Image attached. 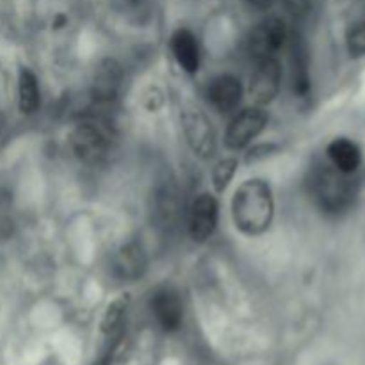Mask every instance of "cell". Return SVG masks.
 Here are the masks:
<instances>
[{"label": "cell", "mask_w": 365, "mask_h": 365, "mask_svg": "<svg viewBox=\"0 0 365 365\" xmlns=\"http://www.w3.org/2000/svg\"><path fill=\"white\" fill-rule=\"evenodd\" d=\"M123 86V68L116 59H103L96 66L91 82V95L100 106L116 102Z\"/></svg>", "instance_id": "9"}, {"label": "cell", "mask_w": 365, "mask_h": 365, "mask_svg": "<svg viewBox=\"0 0 365 365\" xmlns=\"http://www.w3.org/2000/svg\"><path fill=\"white\" fill-rule=\"evenodd\" d=\"M346 45H348V52L351 57H355V59L365 57V20L356 24L355 27L348 32Z\"/></svg>", "instance_id": "20"}, {"label": "cell", "mask_w": 365, "mask_h": 365, "mask_svg": "<svg viewBox=\"0 0 365 365\" xmlns=\"http://www.w3.org/2000/svg\"><path fill=\"white\" fill-rule=\"evenodd\" d=\"M71 153L84 164H98L107 157L110 148L109 132L95 121H82L68 138Z\"/></svg>", "instance_id": "4"}, {"label": "cell", "mask_w": 365, "mask_h": 365, "mask_svg": "<svg viewBox=\"0 0 365 365\" xmlns=\"http://www.w3.org/2000/svg\"><path fill=\"white\" fill-rule=\"evenodd\" d=\"M282 86V66L277 57L257 61V68L250 78L248 93L257 106H267L277 98Z\"/></svg>", "instance_id": "7"}, {"label": "cell", "mask_w": 365, "mask_h": 365, "mask_svg": "<svg viewBox=\"0 0 365 365\" xmlns=\"http://www.w3.org/2000/svg\"><path fill=\"white\" fill-rule=\"evenodd\" d=\"M252 11H267L274 4V0H242Z\"/></svg>", "instance_id": "22"}, {"label": "cell", "mask_w": 365, "mask_h": 365, "mask_svg": "<svg viewBox=\"0 0 365 365\" xmlns=\"http://www.w3.org/2000/svg\"><path fill=\"white\" fill-rule=\"evenodd\" d=\"M237 171V159L234 157H225L216 166L212 168V184L217 192H223L230 185L232 178L235 177Z\"/></svg>", "instance_id": "18"}, {"label": "cell", "mask_w": 365, "mask_h": 365, "mask_svg": "<svg viewBox=\"0 0 365 365\" xmlns=\"http://www.w3.org/2000/svg\"><path fill=\"white\" fill-rule=\"evenodd\" d=\"M327 155L331 166L337 168L342 173L353 175L362 164V152H360L359 145L346 138L334 139L328 145Z\"/></svg>", "instance_id": "15"}, {"label": "cell", "mask_w": 365, "mask_h": 365, "mask_svg": "<svg viewBox=\"0 0 365 365\" xmlns=\"http://www.w3.org/2000/svg\"><path fill=\"white\" fill-rule=\"evenodd\" d=\"M128 302H130L128 294L118 296L116 299H113V302L107 305L106 312H103L100 330H102V334L106 335L113 344H116V342L120 341L121 334H123V324H125V316H127Z\"/></svg>", "instance_id": "16"}, {"label": "cell", "mask_w": 365, "mask_h": 365, "mask_svg": "<svg viewBox=\"0 0 365 365\" xmlns=\"http://www.w3.org/2000/svg\"><path fill=\"white\" fill-rule=\"evenodd\" d=\"M207 98H209L210 106L220 113H234L242 100L241 81L230 73L217 75L209 82Z\"/></svg>", "instance_id": "11"}, {"label": "cell", "mask_w": 365, "mask_h": 365, "mask_svg": "<svg viewBox=\"0 0 365 365\" xmlns=\"http://www.w3.org/2000/svg\"><path fill=\"white\" fill-rule=\"evenodd\" d=\"M171 52L178 66L189 75L200 70V45L198 38L189 29H177L171 36Z\"/></svg>", "instance_id": "13"}, {"label": "cell", "mask_w": 365, "mask_h": 365, "mask_svg": "<svg viewBox=\"0 0 365 365\" xmlns=\"http://www.w3.org/2000/svg\"><path fill=\"white\" fill-rule=\"evenodd\" d=\"M267 121H269V116H267V113L262 107H246L245 110H241L230 121L227 132H225V145H227V148L235 150V152L246 148L253 139H257L262 134Z\"/></svg>", "instance_id": "6"}, {"label": "cell", "mask_w": 365, "mask_h": 365, "mask_svg": "<svg viewBox=\"0 0 365 365\" xmlns=\"http://www.w3.org/2000/svg\"><path fill=\"white\" fill-rule=\"evenodd\" d=\"M289 39L287 25L277 16L259 21L248 36V50L255 61L277 57Z\"/></svg>", "instance_id": "5"}, {"label": "cell", "mask_w": 365, "mask_h": 365, "mask_svg": "<svg viewBox=\"0 0 365 365\" xmlns=\"http://www.w3.org/2000/svg\"><path fill=\"white\" fill-rule=\"evenodd\" d=\"M309 185L319 209L328 214L348 210L359 195L356 178L349 173H342L331 164H319L310 173Z\"/></svg>", "instance_id": "2"}, {"label": "cell", "mask_w": 365, "mask_h": 365, "mask_svg": "<svg viewBox=\"0 0 365 365\" xmlns=\"http://www.w3.org/2000/svg\"><path fill=\"white\" fill-rule=\"evenodd\" d=\"M282 4H284L285 11L289 14L299 18L309 13L310 6H312V0H282Z\"/></svg>", "instance_id": "21"}, {"label": "cell", "mask_w": 365, "mask_h": 365, "mask_svg": "<svg viewBox=\"0 0 365 365\" xmlns=\"http://www.w3.org/2000/svg\"><path fill=\"white\" fill-rule=\"evenodd\" d=\"M310 59L307 43L299 34L291 38V68H292V89L299 98L310 93Z\"/></svg>", "instance_id": "14"}, {"label": "cell", "mask_w": 365, "mask_h": 365, "mask_svg": "<svg viewBox=\"0 0 365 365\" xmlns=\"http://www.w3.org/2000/svg\"><path fill=\"white\" fill-rule=\"evenodd\" d=\"M177 195H175L173 189H163L160 195L157 196V217H159L160 223H171L177 216Z\"/></svg>", "instance_id": "19"}, {"label": "cell", "mask_w": 365, "mask_h": 365, "mask_svg": "<svg viewBox=\"0 0 365 365\" xmlns=\"http://www.w3.org/2000/svg\"><path fill=\"white\" fill-rule=\"evenodd\" d=\"M220 220V205L216 196L202 192L192 202L189 210V235L195 242H205L216 232Z\"/></svg>", "instance_id": "8"}, {"label": "cell", "mask_w": 365, "mask_h": 365, "mask_svg": "<svg viewBox=\"0 0 365 365\" xmlns=\"http://www.w3.org/2000/svg\"><path fill=\"white\" fill-rule=\"evenodd\" d=\"M148 259L139 242L130 241L118 250L114 257V273L121 280H138L146 273Z\"/></svg>", "instance_id": "12"}, {"label": "cell", "mask_w": 365, "mask_h": 365, "mask_svg": "<svg viewBox=\"0 0 365 365\" xmlns=\"http://www.w3.org/2000/svg\"><path fill=\"white\" fill-rule=\"evenodd\" d=\"M150 309H152L153 317L168 334L180 330L182 321H184V307H182L180 296L171 287H160L159 291L153 292L150 299Z\"/></svg>", "instance_id": "10"}, {"label": "cell", "mask_w": 365, "mask_h": 365, "mask_svg": "<svg viewBox=\"0 0 365 365\" xmlns=\"http://www.w3.org/2000/svg\"><path fill=\"white\" fill-rule=\"evenodd\" d=\"M123 4H127V6H135L138 2H141V0H121Z\"/></svg>", "instance_id": "23"}, {"label": "cell", "mask_w": 365, "mask_h": 365, "mask_svg": "<svg viewBox=\"0 0 365 365\" xmlns=\"http://www.w3.org/2000/svg\"><path fill=\"white\" fill-rule=\"evenodd\" d=\"M274 217V196L269 182L262 178L245 180L232 198V220L235 228L248 237H259L269 230Z\"/></svg>", "instance_id": "1"}, {"label": "cell", "mask_w": 365, "mask_h": 365, "mask_svg": "<svg viewBox=\"0 0 365 365\" xmlns=\"http://www.w3.org/2000/svg\"><path fill=\"white\" fill-rule=\"evenodd\" d=\"M41 103L38 77L29 68H21L18 75V107L24 114H34Z\"/></svg>", "instance_id": "17"}, {"label": "cell", "mask_w": 365, "mask_h": 365, "mask_svg": "<svg viewBox=\"0 0 365 365\" xmlns=\"http://www.w3.org/2000/svg\"><path fill=\"white\" fill-rule=\"evenodd\" d=\"M182 130L191 152L198 159H210L217 150V135L210 118L196 106H185L180 113Z\"/></svg>", "instance_id": "3"}]
</instances>
